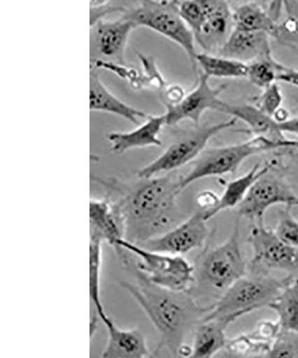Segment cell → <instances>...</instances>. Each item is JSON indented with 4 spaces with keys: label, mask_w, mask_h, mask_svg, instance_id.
Returning <instances> with one entry per match:
<instances>
[{
    "label": "cell",
    "mask_w": 298,
    "mask_h": 358,
    "mask_svg": "<svg viewBox=\"0 0 298 358\" xmlns=\"http://www.w3.org/2000/svg\"><path fill=\"white\" fill-rule=\"evenodd\" d=\"M136 283L121 282L146 313L159 335V348L166 347L178 354L183 341L197 322L203 321L211 306L195 303L188 292H178L155 285L136 271Z\"/></svg>",
    "instance_id": "cell-1"
},
{
    "label": "cell",
    "mask_w": 298,
    "mask_h": 358,
    "mask_svg": "<svg viewBox=\"0 0 298 358\" xmlns=\"http://www.w3.org/2000/svg\"><path fill=\"white\" fill-rule=\"evenodd\" d=\"M139 179L118 203L126 220L127 241L136 244L166 232L181 193L179 178L171 176Z\"/></svg>",
    "instance_id": "cell-2"
},
{
    "label": "cell",
    "mask_w": 298,
    "mask_h": 358,
    "mask_svg": "<svg viewBox=\"0 0 298 358\" xmlns=\"http://www.w3.org/2000/svg\"><path fill=\"white\" fill-rule=\"evenodd\" d=\"M120 259L124 264L130 254L136 259V271L150 282L164 289L188 292L194 282V267L181 255H172L149 250L127 238L118 242Z\"/></svg>",
    "instance_id": "cell-3"
},
{
    "label": "cell",
    "mask_w": 298,
    "mask_h": 358,
    "mask_svg": "<svg viewBox=\"0 0 298 358\" xmlns=\"http://www.w3.org/2000/svg\"><path fill=\"white\" fill-rule=\"evenodd\" d=\"M121 17L132 21L136 27L149 28L177 43L197 70L194 34L179 14L178 0H141L139 6L125 9Z\"/></svg>",
    "instance_id": "cell-4"
},
{
    "label": "cell",
    "mask_w": 298,
    "mask_h": 358,
    "mask_svg": "<svg viewBox=\"0 0 298 358\" xmlns=\"http://www.w3.org/2000/svg\"><path fill=\"white\" fill-rule=\"evenodd\" d=\"M292 280L291 276L277 279L264 274L256 277L243 276L227 289L219 301L211 306V311L204 319L220 316H234L239 319L255 310L268 308Z\"/></svg>",
    "instance_id": "cell-5"
},
{
    "label": "cell",
    "mask_w": 298,
    "mask_h": 358,
    "mask_svg": "<svg viewBox=\"0 0 298 358\" xmlns=\"http://www.w3.org/2000/svg\"><path fill=\"white\" fill-rule=\"evenodd\" d=\"M281 148L282 143L265 136H255L238 145L208 150L194 159L191 171L179 178V188L182 192L203 178L236 174L242 163L250 157Z\"/></svg>",
    "instance_id": "cell-6"
},
{
    "label": "cell",
    "mask_w": 298,
    "mask_h": 358,
    "mask_svg": "<svg viewBox=\"0 0 298 358\" xmlns=\"http://www.w3.org/2000/svg\"><path fill=\"white\" fill-rule=\"evenodd\" d=\"M235 117L223 122L197 127L178 137L158 158L137 171V178H150L176 171L194 162L204 152L209 141L216 134L235 126Z\"/></svg>",
    "instance_id": "cell-7"
},
{
    "label": "cell",
    "mask_w": 298,
    "mask_h": 358,
    "mask_svg": "<svg viewBox=\"0 0 298 358\" xmlns=\"http://www.w3.org/2000/svg\"><path fill=\"white\" fill-rule=\"evenodd\" d=\"M239 222L222 245L208 252L201 263V274L216 289H227L246 276V264L239 242Z\"/></svg>",
    "instance_id": "cell-8"
},
{
    "label": "cell",
    "mask_w": 298,
    "mask_h": 358,
    "mask_svg": "<svg viewBox=\"0 0 298 358\" xmlns=\"http://www.w3.org/2000/svg\"><path fill=\"white\" fill-rule=\"evenodd\" d=\"M248 236L252 266L262 270L294 271L298 268V249L285 243L276 231L267 229L264 219L255 220Z\"/></svg>",
    "instance_id": "cell-9"
},
{
    "label": "cell",
    "mask_w": 298,
    "mask_h": 358,
    "mask_svg": "<svg viewBox=\"0 0 298 358\" xmlns=\"http://www.w3.org/2000/svg\"><path fill=\"white\" fill-rule=\"evenodd\" d=\"M203 210H199L193 216L179 224L176 228L162 235L147 239L139 244L149 250L172 255L188 254L204 245L209 235Z\"/></svg>",
    "instance_id": "cell-10"
},
{
    "label": "cell",
    "mask_w": 298,
    "mask_h": 358,
    "mask_svg": "<svg viewBox=\"0 0 298 358\" xmlns=\"http://www.w3.org/2000/svg\"><path fill=\"white\" fill-rule=\"evenodd\" d=\"M262 176L239 206V215L255 222L264 218L269 208L276 204L298 206V197L290 187L274 176Z\"/></svg>",
    "instance_id": "cell-11"
},
{
    "label": "cell",
    "mask_w": 298,
    "mask_h": 358,
    "mask_svg": "<svg viewBox=\"0 0 298 358\" xmlns=\"http://www.w3.org/2000/svg\"><path fill=\"white\" fill-rule=\"evenodd\" d=\"M225 88L226 85L213 87L210 85L209 76L201 72L197 86L190 94H185L179 103L165 106L166 126H174L184 120H191L199 126L205 111L219 112L224 101L220 100V95Z\"/></svg>",
    "instance_id": "cell-12"
},
{
    "label": "cell",
    "mask_w": 298,
    "mask_h": 358,
    "mask_svg": "<svg viewBox=\"0 0 298 358\" xmlns=\"http://www.w3.org/2000/svg\"><path fill=\"white\" fill-rule=\"evenodd\" d=\"M136 28L132 21L122 17L116 21L95 22L91 27V60L126 64L128 38Z\"/></svg>",
    "instance_id": "cell-13"
},
{
    "label": "cell",
    "mask_w": 298,
    "mask_h": 358,
    "mask_svg": "<svg viewBox=\"0 0 298 358\" xmlns=\"http://www.w3.org/2000/svg\"><path fill=\"white\" fill-rule=\"evenodd\" d=\"M90 222L91 231L101 236L120 257L118 242L127 236L126 220L120 203L106 199L92 200L90 201Z\"/></svg>",
    "instance_id": "cell-14"
},
{
    "label": "cell",
    "mask_w": 298,
    "mask_h": 358,
    "mask_svg": "<svg viewBox=\"0 0 298 358\" xmlns=\"http://www.w3.org/2000/svg\"><path fill=\"white\" fill-rule=\"evenodd\" d=\"M108 331L107 345L102 353L104 358L152 357L146 336L139 329L124 330L118 328L107 313L99 316Z\"/></svg>",
    "instance_id": "cell-15"
},
{
    "label": "cell",
    "mask_w": 298,
    "mask_h": 358,
    "mask_svg": "<svg viewBox=\"0 0 298 358\" xmlns=\"http://www.w3.org/2000/svg\"><path fill=\"white\" fill-rule=\"evenodd\" d=\"M270 35L262 31H245L233 29L218 55L249 64L274 59Z\"/></svg>",
    "instance_id": "cell-16"
},
{
    "label": "cell",
    "mask_w": 298,
    "mask_h": 358,
    "mask_svg": "<svg viewBox=\"0 0 298 358\" xmlns=\"http://www.w3.org/2000/svg\"><path fill=\"white\" fill-rule=\"evenodd\" d=\"M165 124V114L160 116L150 115L146 122L129 132L108 133L107 137L110 141L112 152L116 155H123L133 149L162 145L159 136Z\"/></svg>",
    "instance_id": "cell-17"
},
{
    "label": "cell",
    "mask_w": 298,
    "mask_h": 358,
    "mask_svg": "<svg viewBox=\"0 0 298 358\" xmlns=\"http://www.w3.org/2000/svg\"><path fill=\"white\" fill-rule=\"evenodd\" d=\"M90 110L117 115L136 124H141V120L150 116L146 112L125 103L108 91L95 69L90 71Z\"/></svg>",
    "instance_id": "cell-18"
},
{
    "label": "cell",
    "mask_w": 298,
    "mask_h": 358,
    "mask_svg": "<svg viewBox=\"0 0 298 358\" xmlns=\"http://www.w3.org/2000/svg\"><path fill=\"white\" fill-rule=\"evenodd\" d=\"M236 320L234 316L203 319L195 330L190 357L209 358L225 348L227 329Z\"/></svg>",
    "instance_id": "cell-19"
},
{
    "label": "cell",
    "mask_w": 298,
    "mask_h": 358,
    "mask_svg": "<svg viewBox=\"0 0 298 358\" xmlns=\"http://www.w3.org/2000/svg\"><path fill=\"white\" fill-rule=\"evenodd\" d=\"M219 112L242 120L256 136L268 137L276 142H284L286 137L278 129V121L251 105H232L223 101Z\"/></svg>",
    "instance_id": "cell-20"
},
{
    "label": "cell",
    "mask_w": 298,
    "mask_h": 358,
    "mask_svg": "<svg viewBox=\"0 0 298 358\" xmlns=\"http://www.w3.org/2000/svg\"><path fill=\"white\" fill-rule=\"evenodd\" d=\"M270 165L262 166L258 163V164L255 165L254 167L250 169L248 173L229 182L226 185L223 194L220 196L218 206L209 213H204L203 210L205 219L209 220L217 215L218 213L222 212V210L239 207V204L242 203V201L245 199L249 190L251 189L253 185H254L262 176L270 171Z\"/></svg>",
    "instance_id": "cell-21"
},
{
    "label": "cell",
    "mask_w": 298,
    "mask_h": 358,
    "mask_svg": "<svg viewBox=\"0 0 298 358\" xmlns=\"http://www.w3.org/2000/svg\"><path fill=\"white\" fill-rule=\"evenodd\" d=\"M233 27L236 30L262 31L274 36L278 22L272 18L264 6L257 2L242 3L232 12Z\"/></svg>",
    "instance_id": "cell-22"
},
{
    "label": "cell",
    "mask_w": 298,
    "mask_h": 358,
    "mask_svg": "<svg viewBox=\"0 0 298 358\" xmlns=\"http://www.w3.org/2000/svg\"><path fill=\"white\" fill-rule=\"evenodd\" d=\"M268 308L277 313L281 329L298 331V278L285 287Z\"/></svg>",
    "instance_id": "cell-23"
},
{
    "label": "cell",
    "mask_w": 298,
    "mask_h": 358,
    "mask_svg": "<svg viewBox=\"0 0 298 358\" xmlns=\"http://www.w3.org/2000/svg\"><path fill=\"white\" fill-rule=\"evenodd\" d=\"M197 64L210 78H243L248 73V64L217 54H197Z\"/></svg>",
    "instance_id": "cell-24"
},
{
    "label": "cell",
    "mask_w": 298,
    "mask_h": 358,
    "mask_svg": "<svg viewBox=\"0 0 298 358\" xmlns=\"http://www.w3.org/2000/svg\"><path fill=\"white\" fill-rule=\"evenodd\" d=\"M104 239L94 231H91V244H90V296L94 303L98 316L104 315L105 308L102 305L101 290H99V278L101 268V246Z\"/></svg>",
    "instance_id": "cell-25"
},
{
    "label": "cell",
    "mask_w": 298,
    "mask_h": 358,
    "mask_svg": "<svg viewBox=\"0 0 298 358\" xmlns=\"http://www.w3.org/2000/svg\"><path fill=\"white\" fill-rule=\"evenodd\" d=\"M283 21L278 22L274 39L291 49L298 48V0H284Z\"/></svg>",
    "instance_id": "cell-26"
},
{
    "label": "cell",
    "mask_w": 298,
    "mask_h": 358,
    "mask_svg": "<svg viewBox=\"0 0 298 358\" xmlns=\"http://www.w3.org/2000/svg\"><path fill=\"white\" fill-rule=\"evenodd\" d=\"M285 69V66L278 63L276 59H261L248 64V78L252 85L259 88L265 89L277 82L278 73Z\"/></svg>",
    "instance_id": "cell-27"
},
{
    "label": "cell",
    "mask_w": 298,
    "mask_h": 358,
    "mask_svg": "<svg viewBox=\"0 0 298 358\" xmlns=\"http://www.w3.org/2000/svg\"><path fill=\"white\" fill-rule=\"evenodd\" d=\"M267 357L298 358V331L281 328Z\"/></svg>",
    "instance_id": "cell-28"
},
{
    "label": "cell",
    "mask_w": 298,
    "mask_h": 358,
    "mask_svg": "<svg viewBox=\"0 0 298 358\" xmlns=\"http://www.w3.org/2000/svg\"><path fill=\"white\" fill-rule=\"evenodd\" d=\"M178 11L183 20L194 34L205 22V13L198 0H178Z\"/></svg>",
    "instance_id": "cell-29"
},
{
    "label": "cell",
    "mask_w": 298,
    "mask_h": 358,
    "mask_svg": "<svg viewBox=\"0 0 298 358\" xmlns=\"http://www.w3.org/2000/svg\"><path fill=\"white\" fill-rule=\"evenodd\" d=\"M283 103V95L276 83L264 89V92L256 101L255 106L268 116L276 117Z\"/></svg>",
    "instance_id": "cell-30"
},
{
    "label": "cell",
    "mask_w": 298,
    "mask_h": 358,
    "mask_svg": "<svg viewBox=\"0 0 298 358\" xmlns=\"http://www.w3.org/2000/svg\"><path fill=\"white\" fill-rule=\"evenodd\" d=\"M290 206L281 210L277 229V234L288 245L298 249V222L290 210Z\"/></svg>",
    "instance_id": "cell-31"
},
{
    "label": "cell",
    "mask_w": 298,
    "mask_h": 358,
    "mask_svg": "<svg viewBox=\"0 0 298 358\" xmlns=\"http://www.w3.org/2000/svg\"><path fill=\"white\" fill-rule=\"evenodd\" d=\"M139 57L144 69V72L142 73L144 88L152 87L160 94L168 85L159 71L158 67L156 66L155 60L152 57L143 56L140 53Z\"/></svg>",
    "instance_id": "cell-32"
},
{
    "label": "cell",
    "mask_w": 298,
    "mask_h": 358,
    "mask_svg": "<svg viewBox=\"0 0 298 358\" xmlns=\"http://www.w3.org/2000/svg\"><path fill=\"white\" fill-rule=\"evenodd\" d=\"M198 1L204 9L206 19L220 17H232V12L227 0H198Z\"/></svg>",
    "instance_id": "cell-33"
},
{
    "label": "cell",
    "mask_w": 298,
    "mask_h": 358,
    "mask_svg": "<svg viewBox=\"0 0 298 358\" xmlns=\"http://www.w3.org/2000/svg\"><path fill=\"white\" fill-rule=\"evenodd\" d=\"M185 96V90L180 85H168L159 94V99L164 106L179 103Z\"/></svg>",
    "instance_id": "cell-34"
},
{
    "label": "cell",
    "mask_w": 298,
    "mask_h": 358,
    "mask_svg": "<svg viewBox=\"0 0 298 358\" xmlns=\"http://www.w3.org/2000/svg\"><path fill=\"white\" fill-rule=\"evenodd\" d=\"M220 196H218L214 192L205 190L197 196V206L204 213H209L219 203Z\"/></svg>",
    "instance_id": "cell-35"
},
{
    "label": "cell",
    "mask_w": 298,
    "mask_h": 358,
    "mask_svg": "<svg viewBox=\"0 0 298 358\" xmlns=\"http://www.w3.org/2000/svg\"><path fill=\"white\" fill-rule=\"evenodd\" d=\"M125 9L126 8H121V6H104V8H91V19H90V25L92 27L95 22H97L99 20H104L106 15L112 14V13H123Z\"/></svg>",
    "instance_id": "cell-36"
},
{
    "label": "cell",
    "mask_w": 298,
    "mask_h": 358,
    "mask_svg": "<svg viewBox=\"0 0 298 358\" xmlns=\"http://www.w3.org/2000/svg\"><path fill=\"white\" fill-rule=\"evenodd\" d=\"M277 81L285 83V84L295 86L298 88V70L288 69L285 66V69L281 72L278 73Z\"/></svg>",
    "instance_id": "cell-37"
},
{
    "label": "cell",
    "mask_w": 298,
    "mask_h": 358,
    "mask_svg": "<svg viewBox=\"0 0 298 358\" xmlns=\"http://www.w3.org/2000/svg\"><path fill=\"white\" fill-rule=\"evenodd\" d=\"M278 127L282 133L293 134L298 141V117L278 122Z\"/></svg>",
    "instance_id": "cell-38"
},
{
    "label": "cell",
    "mask_w": 298,
    "mask_h": 358,
    "mask_svg": "<svg viewBox=\"0 0 298 358\" xmlns=\"http://www.w3.org/2000/svg\"><path fill=\"white\" fill-rule=\"evenodd\" d=\"M283 2L284 0H271L270 6H269L268 11L276 22H278V19L281 18L282 12H283Z\"/></svg>",
    "instance_id": "cell-39"
},
{
    "label": "cell",
    "mask_w": 298,
    "mask_h": 358,
    "mask_svg": "<svg viewBox=\"0 0 298 358\" xmlns=\"http://www.w3.org/2000/svg\"><path fill=\"white\" fill-rule=\"evenodd\" d=\"M110 0H90V6L91 8H104V6H108Z\"/></svg>",
    "instance_id": "cell-40"
},
{
    "label": "cell",
    "mask_w": 298,
    "mask_h": 358,
    "mask_svg": "<svg viewBox=\"0 0 298 358\" xmlns=\"http://www.w3.org/2000/svg\"><path fill=\"white\" fill-rule=\"evenodd\" d=\"M285 147L286 148H298V141L287 139L285 142Z\"/></svg>",
    "instance_id": "cell-41"
},
{
    "label": "cell",
    "mask_w": 298,
    "mask_h": 358,
    "mask_svg": "<svg viewBox=\"0 0 298 358\" xmlns=\"http://www.w3.org/2000/svg\"><path fill=\"white\" fill-rule=\"evenodd\" d=\"M234 1H236V2H242V3H246V2H257V3H260V4H264V3H266V2H268L269 0H234Z\"/></svg>",
    "instance_id": "cell-42"
},
{
    "label": "cell",
    "mask_w": 298,
    "mask_h": 358,
    "mask_svg": "<svg viewBox=\"0 0 298 358\" xmlns=\"http://www.w3.org/2000/svg\"><path fill=\"white\" fill-rule=\"evenodd\" d=\"M295 50H297V52L298 53V48H297V49H295Z\"/></svg>",
    "instance_id": "cell-43"
}]
</instances>
